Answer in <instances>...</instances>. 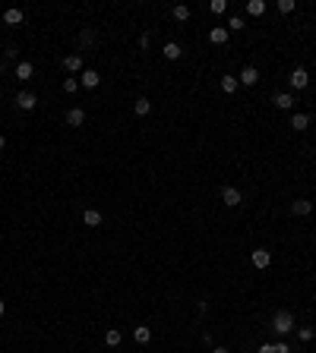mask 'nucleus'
<instances>
[{
    "label": "nucleus",
    "mask_w": 316,
    "mask_h": 353,
    "mask_svg": "<svg viewBox=\"0 0 316 353\" xmlns=\"http://www.w3.org/2000/svg\"><path fill=\"white\" fill-rule=\"evenodd\" d=\"M297 338H301L304 344H307V341H313V338H316V328H301V331H297Z\"/></svg>",
    "instance_id": "obj_28"
},
{
    "label": "nucleus",
    "mask_w": 316,
    "mask_h": 353,
    "mask_svg": "<svg viewBox=\"0 0 316 353\" xmlns=\"http://www.w3.org/2000/svg\"><path fill=\"white\" fill-rule=\"evenodd\" d=\"M225 29H228V32H241V29H244V19H241V16H231Z\"/></svg>",
    "instance_id": "obj_25"
},
{
    "label": "nucleus",
    "mask_w": 316,
    "mask_h": 353,
    "mask_svg": "<svg viewBox=\"0 0 316 353\" xmlns=\"http://www.w3.org/2000/svg\"><path fill=\"white\" fill-rule=\"evenodd\" d=\"M275 350V344H259V353H272Z\"/></svg>",
    "instance_id": "obj_31"
},
{
    "label": "nucleus",
    "mask_w": 316,
    "mask_h": 353,
    "mask_svg": "<svg viewBox=\"0 0 316 353\" xmlns=\"http://www.w3.org/2000/svg\"><path fill=\"white\" fill-rule=\"evenodd\" d=\"M272 104H275L278 110H294V95H288V92H278L275 98H272Z\"/></svg>",
    "instance_id": "obj_7"
},
{
    "label": "nucleus",
    "mask_w": 316,
    "mask_h": 353,
    "mask_svg": "<svg viewBox=\"0 0 316 353\" xmlns=\"http://www.w3.org/2000/svg\"><path fill=\"white\" fill-rule=\"evenodd\" d=\"M272 353H291V347H288V344L281 341V344H275V350H272Z\"/></svg>",
    "instance_id": "obj_30"
},
{
    "label": "nucleus",
    "mask_w": 316,
    "mask_h": 353,
    "mask_svg": "<svg viewBox=\"0 0 316 353\" xmlns=\"http://www.w3.org/2000/svg\"><path fill=\"white\" fill-rule=\"evenodd\" d=\"M161 54H165L168 60H181V57H184V48L177 45V41H168V45L161 48Z\"/></svg>",
    "instance_id": "obj_9"
},
{
    "label": "nucleus",
    "mask_w": 316,
    "mask_h": 353,
    "mask_svg": "<svg viewBox=\"0 0 316 353\" xmlns=\"http://www.w3.org/2000/svg\"><path fill=\"white\" fill-rule=\"evenodd\" d=\"M32 76H35V66H32L29 60H22V63H16V79H19V82H29Z\"/></svg>",
    "instance_id": "obj_8"
},
{
    "label": "nucleus",
    "mask_w": 316,
    "mask_h": 353,
    "mask_svg": "<svg viewBox=\"0 0 316 353\" xmlns=\"http://www.w3.org/2000/svg\"><path fill=\"white\" fill-rule=\"evenodd\" d=\"M82 224H85V227H98V224H101V211L85 208V211H82Z\"/></svg>",
    "instance_id": "obj_13"
},
{
    "label": "nucleus",
    "mask_w": 316,
    "mask_h": 353,
    "mask_svg": "<svg viewBox=\"0 0 316 353\" xmlns=\"http://www.w3.org/2000/svg\"><path fill=\"white\" fill-rule=\"evenodd\" d=\"M288 79H291L294 89H307V85H310V73H307L304 66H297V70H294L291 76H288Z\"/></svg>",
    "instance_id": "obj_5"
},
{
    "label": "nucleus",
    "mask_w": 316,
    "mask_h": 353,
    "mask_svg": "<svg viewBox=\"0 0 316 353\" xmlns=\"http://www.w3.org/2000/svg\"><path fill=\"white\" fill-rule=\"evenodd\" d=\"M209 10H212V13H225V10H228V3H225V0H212Z\"/></svg>",
    "instance_id": "obj_29"
},
{
    "label": "nucleus",
    "mask_w": 316,
    "mask_h": 353,
    "mask_svg": "<svg viewBox=\"0 0 316 353\" xmlns=\"http://www.w3.org/2000/svg\"><path fill=\"white\" fill-rule=\"evenodd\" d=\"M121 341H124V334L117 331V328H108L105 331V344H108V347H121Z\"/></svg>",
    "instance_id": "obj_19"
},
{
    "label": "nucleus",
    "mask_w": 316,
    "mask_h": 353,
    "mask_svg": "<svg viewBox=\"0 0 316 353\" xmlns=\"http://www.w3.org/2000/svg\"><path fill=\"white\" fill-rule=\"evenodd\" d=\"M6 312V303H3V300H0V315H3Z\"/></svg>",
    "instance_id": "obj_33"
},
{
    "label": "nucleus",
    "mask_w": 316,
    "mask_h": 353,
    "mask_svg": "<svg viewBox=\"0 0 316 353\" xmlns=\"http://www.w3.org/2000/svg\"><path fill=\"white\" fill-rule=\"evenodd\" d=\"M149 110H152L149 98H136V101H133V114H136V117H146Z\"/></svg>",
    "instance_id": "obj_18"
},
{
    "label": "nucleus",
    "mask_w": 316,
    "mask_h": 353,
    "mask_svg": "<svg viewBox=\"0 0 316 353\" xmlns=\"http://www.w3.org/2000/svg\"><path fill=\"white\" fill-rule=\"evenodd\" d=\"M82 89H98V82H101V76L95 70H82Z\"/></svg>",
    "instance_id": "obj_10"
},
{
    "label": "nucleus",
    "mask_w": 316,
    "mask_h": 353,
    "mask_svg": "<svg viewBox=\"0 0 316 353\" xmlns=\"http://www.w3.org/2000/svg\"><path fill=\"white\" fill-rule=\"evenodd\" d=\"M307 126H310V114H291V130L304 133Z\"/></svg>",
    "instance_id": "obj_14"
},
{
    "label": "nucleus",
    "mask_w": 316,
    "mask_h": 353,
    "mask_svg": "<svg viewBox=\"0 0 316 353\" xmlns=\"http://www.w3.org/2000/svg\"><path fill=\"white\" fill-rule=\"evenodd\" d=\"M250 262L256 265V268H269L272 252H269V249H253V252H250Z\"/></svg>",
    "instance_id": "obj_4"
},
{
    "label": "nucleus",
    "mask_w": 316,
    "mask_h": 353,
    "mask_svg": "<svg viewBox=\"0 0 316 353\" xmlns=\"http://www.w3.org/2000/svg\"><path fill=\"white\" fill-rule=\"evenodd\" d=\"M3 22H6V25H19V22H22V10H16V6H10V10L3 13Z\"/></svg>",
    "instance_id": "obj_21"
},
{
    "label": "nucleus",
    "mask_w": 316,
    "mask_h": 353,
    "mask_svg": "<svg viewBox=\"0 0 316 353\" xmlns=\"http://www.w3.org/2000/svg\"><path fill=\"white\" fill-rule=\"evenodd\" d=\"M291 211H294V214H310V211H313V202H310V199H294V202H291Z\"/></svg>",
    "instance_id": "obj_15"
},
{
    "label": "nucleus",
    "mask_w": 316,
    "mask_h": 353,
    "mask_svg": "<svg viewBox=\"0 0 316 353\" xmlns=\"http://www.w3.org/2000/svg\"><path fill=\"white\" fill-rule=\"evenodd\" d=\"M228 35H231V32H228L225 25H215V29L209 32V41H212V45H225V41H228Z\"/></svg>",
    "instance_id": "obj_11"
},
{
    "label": "nucleus",
    "mask_w": 316,
    "mask_h": 353,
    "mask_svg": "<svg viewBox=\"0 0 316 353\" xmlns=\"http://www.w3.org/2000/svg\"><path fill=\"white\" fill-rule=\"evenodd\" d=\"M66 123H70V126H82L85 123V110L82 107H73L70 114H66Z\"/></svg>",
    "instance_id": "obj_16"
},
{
    "label": "nucleus",
    "mask_w": 316,
    "mask_h": 353,
    "mask_svg": "<svg viewBox=\"0 0 316 353\" xmlns=\"http://www.w3.org/2000/svg\"><path fill=\"white\" fill-rule=\"evenodd\" d=\"M275 6H278V13H281V16H285V13H294V0H278Z\"/></svg>",
    "instance_id": "obj_26"
},
{
    "label": "nucleus",
    "mask_w": 316,
    "mask_h": 353,
    "mask_svg": "<svg viewBox=\"0 0 316 353\" xmlns=\"http://www.w3.org/2000/svg\"><path fill=\"white\" fill-rule=\"evenodd\" d=\"M76 89H79V79H73V76H70V79H63V92L66 95H73Z\"/></svg>",
    "instance_id": "obj_27"
},
{
    "label": "nucleus",
    "mask_w": 316,
    "mask_h": 353,
    "mask_svg": "<svg viewBox=\"0 0 316 353\" xmlns=\"http://www.w3.org/2000/svg\"><path fill=\"white\" fill-rule=\"evenodd\" d=\"M221 202H225L228 208H237V205H241V189L225 186V189H221Z\"/></svg>",
    "instance_id": "obj_2"
},
{
    "label": "nucleus",
    "mask_w": 316,
    "mask_h": 353,
    "mask_svg": "<svg viewBox=\"0 0 316 353\" xmlns=\"http://www.w3.org/2000/svg\"><path fill=\"white\" fill-rule=\"evenodd\" d=\"M171 16H174V19H177V22H187V19H190V6H184V3H177V6H174V10H171Z\"/></svg>",
    "instance_id": "obj_23"
},
{
    "label": "nucleus",
    "mask_w": 316,
    "mask_h": 353,
    "mask_svg": "<svg viewBox=\"0 0 316 353\" xmlns=\"http://www.w3.org/2000/svg\"><path fill=\"white\" fill-rule=\"evenodd\" d=\"M79 45H82V48H92V45H95V35H92L89 29H82V32H79Z\"/></svg>",
    "instance_id": "obj_24"
},
{
    "label": "nucleus",
    "mask_w": 316,
    "mask_h": 353,
    "mask_svg": "<svg viewBox=\"0 0 316 353\" xmlns=\"http://www.w3.org/2000/svg\"><path fill=\"white\" fill-rule=\"evenodd\" d=\"M212 353H228V350H225V347H215V350H212Z\"/></svg>",
    "instance_id": "obj_34"
},
{
    "label": "nucleus",
    "mask_w": 316,
    "mask_h": 353,
    "mask_svg": "<svg viewBox=\"0 0 316 353\" xmlns=\"http://www.w3.org/2000/svg\"><path fill=\"white\" fill-rule=\"evenodd\" d=\"M133 341L136 344H149L152 341V331L146 328V325H139V328H133Z\"/></svg>",
    "instance_id": "obj_20"
},
{
    "label": "nucleus",
    "mask_w": 316,
    "mask_h": 353,
    "mask_svg": "<svg viewBox=\"0 0 316 353\" xmlns=\"http://www.w3.org/2000/svg\"><path fill=\"white\" fill-rule=\"evenodd\" d=\"M6 149V136H0V151H3Z\"/></svg>",
    "instance_id": "obj_32"
},
{
    "label": "nucleus",
    "mask_w": 316,
    "mask_h": 353,
    "mask_svg": "<svg viewBox=\"0 0 316 353\" xmlns=\"http://www.w3.org/2000/svg\"><path fill=\"white\" fill-rule=\"evenodd\" d=\"M35 104H38V98L32 92H19V95H16V107H19V110H35Z\"/></svg>",
    "instance_id": "obj_3"
},
{
    "label": "nucleus",
    "mask_w": 316,
    "mask_h": 353,
    "mask_svg": "<svg viewBox=\"0 0 316 353\" xmlns=\"http://www.w3.org/2000/svg\"><path fill=\"white\" fill-rule=\"evenodd\" d=\"M272 331H278V334H291V331H294V315L288 312V309L275 312V315H272Z\"/></svg>",
    "instance_id": "obj_1"
},
{
    "label": "nucleus",
    "mask_w": 316,
    "mask_h": 353,
    "mask_svg": "<svg viewBox=\"0 0 316 353\" xmlns=\"http://www.w3.org/2000/svg\"><path fill=\"white\" fill-rule=\"evenodd\" d=\"M237 82L241 85H256L259 82V70H256V66H244L241 76H237Z\"/></svg>",
    "instance_id": "obj_6"
},
{
    "label": "nucleus",
    "mask_w": 316,
    "mask_h": 353,
    "mask_svg": "<svg viewBox=\"0 0 316 353\" xmlns=\"http://www.w3.org/2000/svg\"><path fill=\"white\" fill-rule=\"evenodd\" d=\"M63 66H66L70 73H82V57H79V54H66V57H63Z\"/></svg>",
    "instance_id": "obj_12"
},
{
    "label": "nucleus",
    "mask_w": 316,
    "mask_h": 353,
    "mask_svg": "<svg viewBox=\"0 0 316 353\" xmlns=\"http://www.w3.org/2000/svg\"><path fill=\"white\" fill-rule=\"evenodd\" d=\"M237 89H241V82H237V76H221V92L234 95Z\"/></svg>",
    "instance_id": "obj_17"
},
{
    "label": "nucleus",
    "mask_w": 316,
    "mask_h": 353,
    "mask_svg": "<svg viewBox=\"0 0 316 353\" xmlns=\"http://www.w3.org/2000/svg\"><path fill=\"white\" fill-rule=\"evenodd\" d=\"M247 13H250V16H262V13H266V0H250V3H247Z\"/></svg>",
    "instance_id": "obj_22"
}]
</instances>
